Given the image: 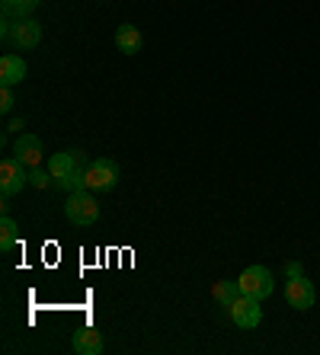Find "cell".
Wrapping results in <instances>:
<instances>
[{
  "mask_svg": "<svg viewBox=\"0 0 320 355\" xmlns=\"http://www.w3.org/2000/svg\"><path fill=\"white\" fill-rule=\"evenodd\" d=\"M65 215L74 227H93L99 221V205H96V198H93V192L90 189L71 192V198H67V205H65Z\"/></svg>",
  "mask_w": 320,
  "mask_h": 355,
  "instance_id": "1",
  "label": "cell"
},
{
  "mask_svg": "<svg viewBox=\"0 0 320 355\" xmlns=\"http://www.w3.org/2000/svg\"><path fill=\"white\" fill-rule=\"evenodd\" d=\"M3 39L19 45V49H35L42 42V23L33 17L23 19H3Z\"/></svg>",
  "mask_w": 320,
  "mask_h": 355,
  "instance_id": "2",
  "label": "cell"
},
{
  "mask_svg": "<svg viewBox=\"0 0 320 355\" xmlns=\"http://www.w3.org/2000/svg\"><path fill=\"white\" fill-rule=\"evenodd\" d=\"M237 285H240V295H250V297H256V301H263V297L272 295L276 279H272V272L266 266H246L244 272H240Z\"/></svg>",
  "mask_w": 320,
  "mask_h": 355,
  "instance_id": "3",
  "label": "cell"
},
{
  "mask_svg": "<svg viewBox=\"0 0 320 355\" xmlns=\"http://www.w3.org/2000/svg\"><path fill=\"white\" fill-rule=\"evenodd\" d=\"M224 314L230 317V323L234 327H240V330H256L260 327V320H263V307H260V301L250 295H240L234 304L224 311Z\"/></svg>",
  "mask_w": 320,
  "mask_h": 355,
  "instance_id": "4",
  "label": "cell"
},
{
  "mask_svg": "<svg viewBox=\"0 0 320 355\" xmlns=\"http://www.w3.org/2000/svg\"><path fill=\"white\" fill-rule=\"evenodd\" d=\"M119 186V166L115 160L99 157L87 166V189L90 192H112Z\"/></svg>",
  "mask_w": 320,
  "mask_h": 355,
  "instance_id": "5",
  "label": "cell"
},
{
  "mask_svg": "<svg viewBox=\"0 0 320 355\" xmlns=\"http://www.w3.org/2000/svg\"><path fill=\"white\" fill-rule=\"evenodd\" d=\"M23 186H29V166L17 157H3L0 160V192H3V198L17 196Z\"/></svg>",
  "mask_w": 320,
  "mask_h": 355,
  "instance_id": "6",
  "label": "cell"
},
{
  "mask_svg": "<svg viewBox=\"0 0 320 355\" xmlns=\"http://www.w3.org/2000/svg\"><path fill=\"white\" fill-rule=\"evenodd\" d=\"M81 166H87V157H83V150H58L49 157V173L58 180H65V176L77 173Z\"/></svg>",
  "mask_w": 320,
  "mask_h": 355,
  "instance_id": "7",
  "label": "cell"
},
{
  "mask_svg": "<svg viewBox=\"0 0 320 355\" xmlns=\"http://www.w3.org/2000/svg\"><path fill=\"white\" fill-rule=\"evenodd\" d=\"M314 297H317V291H314V285L304 279V275L288 279V285H285L288 307H295V311H308V307H314Z\"/></svg>",
  "mask_w": 320,
  "mask_h": 355,
  "instance_id": "8",
  "label": "cell"
},
{
  "mask_svg": "<svg viewBox=\"0 0 320 355\" xmlns=\"http://www.w3.org/2000/svg\"><path fill=\"white\" fill-rule=\"evenodd\" d=\"M42 141L35 138V135H19L17 144H13V157L23 160L26 166H39L42 164Z\"/></svg>",
  "mask_w": 320,
  "mask_h": 355,
  "instance_id": "9",
  "label": "cell"
},
{
  "mask_svg": "<svg viewBox=\"0 0 320 355\" xmlns=\"http://www.w3.org/2000/svg\"><path fill=\"white\" fill-rule=\"evenodd\" d=\"M26 80V61L19 55H3L0 58V87H17Z\"/></svg>",
  "mask_w": 320,
  "mask_h": 355,
  "instance_id": "10",
  "label": "cell"
},
{
  "mask_svg": "<svg viewBox=\"0 0 320 355\" xmlns=\"http://www.w3.org/2000/svg\"><path fill=\"white\" fill-rule=\"evenodd\" d=\"M74 352L77 355H99L103 352V336L96 327H83L74 333Z\"/></svg>",
  "mask_w": 320,
  "mask_h": 355,
  "instance_id": "11",
  "label": "cell"
},
{
  "mask_svg": "<svg viewBox=\"0 0 320 355\" xmlns=\"http://www.w3.org/2000/svg\"><path fill=\"white\" fill-rule=\"evenodd\" d=\"M141 45H144V39H141L138 26L125 23V26H119V29H115V49L122 51V55H138Z\"/></svg>",
  "mask_w": 320,
  "mask_h": 355,
  "instance_id": "12",
  "label": "cell"
},
{
  "mask_svg": "<svg viewBox=\"0 0 320 355\" xmlns=\"http://www.w3.org/2000/svg\"><path fill=\"white\" fill-rule=\"evenodd\" d=\"M212 297L218 301V307H224V311H228V307L240 297V285H237V282H230V279L214 282V285H212Z\"/></svg>",
  "mask_w": 320,
  "mask_h": 355,
  "instance_id": "13",
  "label": "cell"
},
{
  "mask_svg": "<svg viewBox=\"0 0 320 355\" xmlns=\"http://www.w3.org/2000/svg\"><path fill=\"white\" fill-rule=\"evenodd\" d=\"M42 0H3V17L7 19H23V17H33L39 10Z\"/></svg>",
  "mask_w": 320,
  "mask_h": 355,
  "instance_id": "14",
  "label": "cell"
},
{
  "mask_svg": "<svg viewBox=\"0 0 320 355\" xmlns=\"http://www.w3.org/2000/svg\"><path fill=\"white\" fill-rule=\"evenodd\" d=\"M17 237H19V227H17V221L10 215H3L0 218V250L7 253V250H13L17 247Z\"/></svg>",
  "mask_w": 320,
  "mask_h": 355,
  "instance_id": "15",
  "label": "cell"
},
{
  "mask_svg": "<svg viewBox=\"0 0 320 355\" xmlns=\"http://www.w3.org/2000/svg\"><path fill=\"white\" fill-rule=\"evenodd\" d=\"M90 166V164H87ZM87 166H81L77 173H71V176H65V180H58V186L65 192H83L87 189Z\"/></svg>",
  "mask_w": 320,
  "mask_h": 355,
  "instance_id": "16",
  "label": "cell"
},
{
  "mask_svg": "<svg viewBox=\"0 0 320 355\" xmlns=\"http://www.w3.org/2000/svg\"><path fill=\"white\" fill-rule=\"evenodd\" d=\"M55 180V176L49 173V166H29V186H35V189H45L49 182Z\"/></svg>",
  "mask_w": 320,
  "mask_h": 355,
  "instance_id": "17",
  "label": "cell"
},
{
  "mask_svg": "<svg viewBox=\"0 0 320 355\" xmlns=\"http://www.w3.org/2000/svg\"><path fill=\"white\" fill-rule=\"evenodd\" d=\"M13 103H17V99H13V90H10V87H0V112H10Z\"/></svg>",
  "mask_w": 320,
  "mask_h": 355,
  "instance_id": "18",
  "label": "cell"
},
{
  "mask_svg": "<svg viewBox=\"0 0 320 355\" xmlns=\"http://www.w3.org/2000/svg\"><path fill=\"white\" fill-rule=\"evenodd\" d=\"M295 275H304V266L295 263V259H288L285 263V279H295Z\"/></svg>",
  "mask_w": 320,
  "mask_h": 355,
  "instance_id": "19",
  "label": "cell"
},
{
  "mask_svg": "<svg viewBox=\"0 0 320 355\" xmlns=\"http://www.w3.org/2000/svg\"><path fill=\"white\" fill-rule=\"evenodd\" d=\"M19 128H23V119H13V122L7 125V132H19Z\"/></svg>",
  "mask_w": 320,
  "mask_h": 355,
  "instance_id": "20",
  "label": "cell"
}]
</instances>
